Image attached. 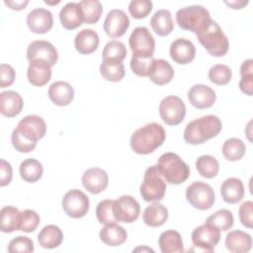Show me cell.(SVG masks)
Returning a JSON list of instances; mask_svg holds the SVG:
<instances>
[{
  "mask_svg": "<svg viewBox=\"0 0 253 253\" xmlns=\"http://www.w3.org/2000/svg\"><path fill=\"white\" fill-rule=\"evenodd\" d=\"M166 133L161 125L150 123L139 127L131 134L130 147L135 153L146 155L162 145Z\"/></svg>",
  "mask_w": 253,
  "mask_h": 253,
  "instance_id": "1",
  "label": "cell"
},
{
  "mask_svg": "<svg viewBox=\"0 0 253 253\" xmlns=\"http://www.w3.org/2000/svg\"><path fill=\"white\" fill-rule=\"evenodd\" d=\"M222 124L218 117L207 115L190 122L184 130V139L187 143L197 145L215 137L221 130Z\"/></svg>",
  "mask_w": 253,
  "mask_h": 253,
  "instance_id": "2",
  "label": "cell"
},
{
  "mask_svg": "<svg viewBox=\"0 0 253 253\" xmlns=\"http://www.w3.org/2000/svg\"><path fill=\"white\" fill-rule=\"evenodd\" d=\"M196 35L200 43L211 55L219 57L225 55L228 51L227 37L215 21L211 19Z\"/></svg>",
  "mask_w": 253,
  "mask_h": 253,
  "instance_id": "3",
  "label": "cell"
},
{
  "mask_svg": "<svg viewBox=\"0 0 253 253\" xmlns=\"http://www.w3.org/2000/svg\"><path fill=\"white\" fill-rule=\"evenodd\" d=\"M157 168L163 179L173 185L185 182L190 175V168L181 157L174 152L163 153L157 161Z\"/></svg>",
  "mask_w": 253,
  "mask_h": 253,
  "instance_id": "4",
  "label": "cell"
},
{
  "mask_svg": "<svg viewBox=\"0 0 253 253\" xmlns=\"http://www.w3.org/2000/svg\"><path fill=\"white\" fill-rule=\"evenodd\" d=\"M211 20L210 12L201 5H192L181 8L176 13L178 26L197 34Z\"/></svg>",
  "mask_w": 253,
  "mask_h": 253,
  "instance_id": "5",
  "label": "cell"
},
{
  "mask_svg": "<svg viewBox=\"0 0 253 253\" xmlns=\"http://www.w3.org/2000/svg\"><path fill=\"white\" fill-rule=\"evenodd\" d=\"M166 183L156 165L148 167L140 185V195L145 202H158L164 198Z\"/></svg>",
  "mask_w": 253,
  "mask_h": 253,
  "instance_id": "6",
  "label": "cell"
},
{
  "mask_svg": "<svg viewBox=\"0 0 253 253\" xmlns=\"http://www.w3.org/2000/svg\"><path fill=\"white\" fill-rule=\"evenodd\" d=\"M186 199L195 209L206 211L211 209L214 203V192L209 184L196 181L187 188Z\"/></svg>",
  "mask_w": 253,
  "mask_h": 253,
  "instance_id": "7",
  "label": "cell"
},
{
  "mask_svg": "<svg viewBox=\"0 0 253 253\" xmlns=\"http://www.w3.org/2000/svg\"><path fill=\"white\" fill-rule=\"evenodd\" d=\"M129 47L132 55L151 57L155 49V41L149 30L145 27H136L129 36Z\"/></svg>",
  "mask_w": 253,
  "mask_h": 253,
  "instance_id": "8",
  "label": "cell"
},
{
  "mask_svg": "<svg viewBox=\"0 0 253 253\" xmlns=\"http://www.w3.org/2000/svg\"><path fill=\"white\" fill-rule=\"evenodd\" d=\"M159 115L166 125L177 126L185 118L186 106L178 96H167L160 102Z\"/></svg>",
  "mask_w": 253,
  "mask_h": 253,
  "instance_id": "9",
  "label": "cell"
},
{
  "mask_svg": "<svg viewBox=\"0 0 253 253\" xmlns=\"http://www.w3.org/2000/svg\"><path fill=\"white\" fill-rule=\"evenodd\" d=\"M219 239L220 230L207 222L196 227L192 232V242L194 246L204 252H213Z\"/></svg>",
  "mask_w": 253,
  "mask_h": 253,
  "instance_id": "10",
  "label": "cell"
},
{
  "mask_svg": "<svg viewBox=\"0 0 253 253\" xmlns=\"http://www.w3.org/2000/svg\"><path fill=\"white\" fill-rule=\"evenodd\" d=\"M89 198L81 190H69L62 198V208L65 213L72 218H80L89 211Z\"/></svg>",
  "mask_w": 253,
  "mask_h": 253,
  "instance_id": "11",
  "label": "cell"
},
{
  "mask_svg": "<svg viewBox=\"0 0 253 253\" xmlns=\"http://www.w3.org/2000/svg\"><path fill=\"white\" fill-rule=\"evenodd\" d=\"M113 211L117 221L131 223L138 218L140 206L133 197L126 195L114 200Z\"/></svg>",
  "mask_w": 253,
  "mask_h": 253,
  "instance_id": "12",
  "label": "cell"
},
{
  "mask_svg": "<svg viewBox=\"0 0 253 253\" xmlns=\"http://www.w3.org/2000/svg\"><path fill=\"white\" fill-rule=\"evenodd\" d=\"M16 128L26 138L37 142L45 135L46 124L40 116L29 115L19 122Z\"/></svg>",
  "mask_w": 253,
  "mask_h": 253,
  "instance_id": "13",
  "label": "cell"
},
{
  "mask_svg": "<svg viewBox=\"0 0 253 253\" xmlns=\"http://www.w3.org/2000/svg\"><path fill=\"white\" fill-rule=\"evenodd\" d=\"M27 58L31 62L33 60H44L52 67L58 58L57 50L47 41H35L31 42L27 48Z\"/></svg>",
  "mask_w": 253,
  "mask_h": 253,
  "instance_id": "14",
  "label": "cell"
},
{
  "mask_svg": "<svg viewBox=\"0 0 253 253\" xmlns=\"http://www.w3.org/2000/svg\"><path fill=\"white\" fill-rule=\"evenodd\" d=\"M105 33L111 38H120L125 35L129 27V19L121 9L111 10L103 24Z\"/></svg>",
  "mask_w": 253,
  "mask_h": 253,
  "instance_id": "15",
  "label": "cell"
},
{
  "mask_svg": "<svg viewBox=\"0 0 253 253\" xmlns=\"http://www.w3.org/2000/svg\"><path fill=\"white\" fill-rule=\"evenodd\" d=\"M27 25L35 34H45L53 25V16L44 8H36L27 16Z\"/></svg>",
  "mask_w": 253,
  "mask_h": 253,
  "instance_id": "16",
  "label": "cell"
},
{
  "mask_svg": "<svg viewBox=\"0 0 253 253\" xmlns=\"http://www.w3.org/2000/svg\"><path fill=\"white\" fill-rule=\"evenodd\" d=\"M81 180L84 188L91 194H100L109 184L107 172L99 167H92L86 170Z\"/></svg>",
  "mask_w": 253,
  "mask_h": 253,
  "instance_id": "17",
  "label": "cell"
},
{
  "mask_svg": "<svg viewBox=\"0 0 253 253\" xmlns=\"http://www.w3.org/2000/svg\"><path fill=\"white\" fill-rule=\"evenodd\" d=\"M188 99L192 106L203 110L211 108L214 104L216 95L211 87L204 84H196L190 88Z\"/></svg>",
  "mask_w": 253,
  "mask_h": 253,
  "instance_id": "18",
  "label": "cell"
},
{
  "mask_svg": "<svg viewBox=\"0 0 253 253\" xmlns=\"http://www.w3.org/2000/svg\"><path fill=\"white\" fill-rule=\"evenodd\" d=\"M196 55V47L194 43L187 39L179 38L172 42L170 45V56L179 64L190 63Z\"/></svg>",
  "mask_w": 253,
  "mask_h": 253,
  "instance_id": "19",
  "label": "cell"
},
{
  "mask_svg": "<svg viewBox=\"0 0 253 253\" xmlns=\"http://www.w3.org/2000/svg\"><path fill=\"white\" fill-rule=\"evenodd\" d=\"M27 76L32 85L43 86L50 80L51 66L44 60H33L30 62Z\"/></svg>",
  "mask_w": 253,
  "mask_h": 253,
  "instance_id": "20",
  "label": "cell"
},
{
  "mask_svg": "<svg viewBox=\"0 0 253 253\" xmlns=\"http://www.w3.org/2000/svg\"><path fill=\"white\" fill-rule=\"evenodd\" d=\"M50 101L57 106H67L74 98L73 87L65 81H55L51 83L47 91Z\"/></svg>",
  "mask_w": 253,
  "mask_h": 253,
  "instance_id": "21",
  "label": "cell"
},
{
  "mask_svg": "<svg viewBox=\"0 0 253 253\" xmlns=\"http://www.w3.org/2000/svg\"><path fill=\"white\" fill-rule=\"evenodd\" d=\"M59 20L66 30H74L84 22L79 2H69L59 11Z\"/></svg>",
  "mask_w": 253,
  "mask_h": 253,
  "instance_id": "22",
  "label": "cell"
},
{
  "mask_svg": "<svg viewBox=\"0 0 253 253\" xmlns=\"http://www.w3.org/2000/svg\"><path fill=\"white\" fill-rule=\"evenodd\" d=\"M24 103L16 91H4L0 94V112L7 118H14L22 112Z\"/></svg>",
  "mask_w": 253,
  "mask_h": 253,
  "instance_id": "23",
  "label": "cell"
},
{
  "mask_svg": "<svg viewBox=\"0 0 253 253\" xmlns=\"http://www.w3.org/2000/svg\"><path fill=\"white\" fill-rule=\"evenodd\" d=\"M148 77L156 85H165L174 77V70L168 61L164 59H154L149 68Z\"/></svg>",
  "mask_w": 253,
  "mask_h": 253,
  "instance_id": "24",
  "label": "cell"
},
{
  "mask_svg": "<svg viewBox=\"0 0 253 253\" xmlns=\"http://www.w3.org/2000/svg\"><path fill=\"white\" fill-rule=\"evenodd\" d=\"M99 43V36L92 29H83L74 39L75 48L82 54H90L94 52L98 48Z\"/></svg>",
  "mask_w": 253,
  "mask_h": 253,
  "instance_id": "25",
  "label": "cell"
},
{
  "mask_svg": "<svg viewBox=\"0 0 253 253\" xmlns=\"http://www.w3.org/2000/svg\"><path fill=\"white\" fill-rule=\"evenodd\" d=\"M225 246L232 253H246L252 247V238L242 230H233L227 233Z\"/></svg>",
  "mask_w": 253,
  "mask_h": 253,
  "instance_id": "26",
  "label": "cell"
},
{
  "mask_svg": "<svg viewBox=\"0 0 253 253\" xmlns=\"http://www.w3.org/2000/svg\"><path fill=\"white\" fill-rule=\"evenodd\" d=\"M220 194L223 201L227 204H236L244 197V186L238 178L226 179L220 187Z\"/></svg>",
  "mask_w": 253,
  "mask_h": 253,
  "instance_id": "27",
  "label": "cell"
},
{
  "mask_svg": "<svg viewBox=\"0 0 253 253\" xmlns=\"http://www.w3.org/2000/svg\"><path fill=\"white\" fill-rule=\"evenodd\" d=\"M100 239L109 246H120L124 244L127 238L126 230L117 222L106 224L100 230Z\"/></svg>",
  "mask_w": 253,
  "mask_h": 253,
  "instance_id": "28",
  "label": "cell"
},
{
  "mask_svg": "<svg viewBox=\"0 0 253 253\" xmlns=\"http://www.w3.org/2000/svg\"><path fill=\"white\" fill-rule=\"evenodd\" d=\"M150 25L152 30L158 36H168L174 29V23L170 11L166 9L157 10L150 20Z\"/></svg>",
  "mask_w": 253,
  "mask_h": 253,
  "instance_id": "29",
  "label": "cell"
},
{
  "mask_svg": "<svg viewBox=\"0 0 253 253\" xmlns=\"http://www.w3.org/2000/svg\"><path fill=\"white\" fill-rule=\"evenodd\" d=\"M40 245L46 249L58 247L63 241L62 230L54 224L45 225L38 235Z\"/></svg>",
  "mask_w": 253,
  "mask_h": 253,
  "instance_id": "30",
  "label": "cell"
},
{
  "mask_svg": "<svg viewBox=\"0 0 253 253\" xmlns=\"http://www.w3.org/2000/svg\"><path fill=\"white\" fill-rule=\"evenodd\" d=\"M158 245L162 253H181L184 252L183 240L180 233L176 230L163 231L158 239Z\"/></svg>",
  "mask_w": 253,
  "mask_h": 253,
  "instance_id": "31",
  "label": "cell"
},
{
  "mask_svg": "<svg viewBox=\"0 0 253 253\" xmlns=\"http://www.w3.org/2000/svg\"><path fill=\"white\" fill-rule=\"evenodd\" d=\"M168 218V210L162 205L157 203H153L148 206L142 214L143 222L151 227H158L165 223Z\"/></svg>",
  "mask_w": 253,
  "mask_h": 253,
  "instance_id": "32",
  "label": "cell"
},
{
  "mask_svg": "<svg viewBox=\"0 0 253 253\" xmlns=\"http://www.w3.org/2000/svg\"><path fill=\"white\" fill-rule=\"evenodd\" d=\"M0 221H1V231L2 232H13L15 230H20L21 222V211L12 206H6L1 209L0 211Z\"/></svg>",
  "mask_w": 253,
  "mask_h": 253,
  "instance_id": "33",
  "label": "cell"
},
{
  "mask_svg": "<svg viewBox=\"0 0 253 253\" xmlns=\"http://www.w3.org/2000/svg\"><path fill=\"white\" fill-rule=\"evenodd\" d=\"M100 73L102 77L107 81L119 82L125 77L126 70L124 64L121 61L103 59L100 65Z\"/></svg>",
  "mask_w": 253,
  "mask_h": 253,
  "instance_id": "34",
  "label": "cell"
},
{
  "mask_svg": "<svg viewBox=\"0 0 253 253\" xmlns=\"http://www.w3.org/2000/svg\"><path fill=\"white\" fill-rule=\"evenodd\" d=\"M20 176L21 178L29 183H35L39 181L43 172L42 163L34 158H28L20 164Z\"/></svg>",
  "mask_w": 253,
  "mask_h": 253,
  "instance_id": "35",
  "label": "cell"
},
{
  "mask_svg": "<svg viewBox=\"0 0 253 253\" xmlns=\"http://www.w3.org/2000/svg\"><path fill=\"white\" fill-rule=\"evenodd\" d=\"M246 152L244 142L236 137H231L225 140L222 145V154L225 159L229 161L240 160Z\"/></svg>",
  "mask_w": 253,
  "mask_h": 253,
  "instance_id": "36",
  "label": "cell"
},
{
  "mask_svg": "<svg viewBox=\"0 0 253 253\" xmlns=\"http://www.w3.org/2000/svg\"><path fill=\"white\" fill-rule=\"evenodd\" d=\"M196 168L202 177L211 179L217 175L219 164L213 156L202 155L196 160Z\"/></svg>",
  "mask_w": 253,
  "mask_h": 253,
  "instance_id": "37",
  "label": "cell"
},
{
  "mask_svg": "<svg viewBox=\"0 0 253 253\" xmlns=\"http://www.w3.org/2000/svg\"><path fill=\"white\" fill-rule=\"evenodd\" d=\"M81 12L83 15L84 23L95 24L97 23L102 15L103 7L98 0H82L79 2Z\"/></svg>",
  "mask_w": 253,
  "mask_h": 253,
  "instance_id": "38",
  "label": "cell"
},
{
  "mask_svg": "<svg viewBox=\"0 0 253 253\" xmlns=\"http://www.w3.org/2000/svg\"><path fill=\"white\" fill-rule=\"evenodd\" d=\"M233 221H234V218H233L232 212L224 209L215 211L214 213L210 215L206 220L207 223L211 224L215 226L217 229L222 231H226L230 229L233 225Z\"/></svg>",
  "mask_w": 253,
  "mask_h": 253,
  "instance_id": "39",
  "label": "cell"
},
{
  "mask_svg": "<svg viewBox=\"0 0 253 253\" xmlns=\"http://www.w3.org/2000/svg\"><path fill=\"white\" fill-rule=\"evenodd\" d=\"M241 79L239 82L240 90L248 95L252 96L253 93V60L251 58L242 62L240 66Z\"/></svg>",
  "mask_w": 253,
  "mask_h": 253,
  "instance_id": "40",
  "label": "cell"
},
{
  "mask_svg": "<svg viewBox=\"0 0 253 253\" xmlns=\"http://www.w3.org/2000/svg\"><path fill=\"white\" fill-rule=\"evenodd\" d=\"M126 56V45L119 41H111L109 42L102 51L103 59H111L123 61Z\"/></svg>",
  "mask_w": 253,
  "mask_h": 253,
  "instance_id": "41",
  "label": "cell"
},
{
  "mask_svg": "<svg viewBox=\"0 0 253 253\" xmlns=\"http://www.w3.org/2000/svg\"><path fill=\"white\" fill-rule=\"evenodd\" d=\"M209 79L216 85H226L232 76L231 69L225 64H215L209 71Z\"/></svg>",
  "mask_w": 253,
  "mask_h": 253,
  "instance_id": "42",
  "label": "cell"
},
{
  "mask_svg": "<svg viewBox=\"0 0 253 253\" xmlns=\"http://www.w3.org/2000/svg\"><path fill=\"white\" fill-rule=\"evenodd\" d=\"M113 206H114V200H103L97 205L96 216L100 223L106 225V224L117 222L114 216Z\"/></svg>",
  "mask_w": 253,
  "mask_h": 253,
  "instance_id": "43",
  "label": "cell"
},
{
  "mask_svg": "<svg viewBox=\"0 0 253 253\" xmlns=\"http://www.w3.org/2000/svg\"><path fill=\"white\" fill-rule=\"evenodd\" d=\"M40 224V215L37 211L33 210H25L21 211V222L20 230L24 232L35 231Z\"/></svg>",
  "mask_w": 253,
  "mask_h": 253,
  "instance_id": "44",
  "label": "cell"
},
{
  "mask_svg": "<svg viewBox=\"0 0 253 253\" xmlns=\"http://www.w3.org/2000/svg\"><path fill=\"white\" fill-rule=\"evenodd\" d=\"M7 249L9 253H31L34 251V242L27 236L19 235L9 242Z\"/></svg>",
  "mask_w": 253,
  "mask_h": 253,
  "instance_id": "45",
  "label": "cell"
},
{
  "mask_svg": "<svg viewBox=\"0 0 253 253\" xmlns=\"http://www.w3.org/2000/svg\"><path fill=\"white\" fill-rule=\"evenodd\" d=\"M155 58L151 57H143V56H136L132 55L130 59V68L134 74L140 77L148 76L149 68L151 66L152 61Z\"/></svg>",
  "mask_w": 253,
  "mask_h": 253,
  "instance_id": "46",
  "label": "cell"
},
{
  "mask_svg": "<svg viewBox=\"0 0 253 253\" xmlns=\"http://www.w3.org/2000/svg\"><path fill=\"white\" fill-rule=\"evenodd\" d=\"M152 6L149 0H132L128 4V12L134 19H142L151 12Z\"/></svg>",
  "mask_w": 253,
  "mask_h": 253,
  "instance_id": "47",
  "label": "cell"
},
{
  "mask_svg": "<svg viewBox=\"0 0 253 253\" xmlns=\"http://www.w3.org/2000/svg\"><path fill=\"white\" fill-rule=\"evenodd\" d=\"M11 141H12V144H13L14 148L17 151L23 152V153L31 152L37 146V142L36 141H32V140L26 138L24 135H22L20 133V131L17 128H14V130L12 132Z\"/></svg>",
  "mask_w": 253,
  "mask_h": 253,
  "instance_id": "48",
  "label": "cell"
},
{
  "mask_svg": "<svg viewBox=\"0 0 253 253\" xmlns=\"http://www.w3.org/2000/svg\"><path fill=\"white\" fill-rule=\"evenodd\" d=\"M239 219L241 223L247 227L252 228L253 226V202L246 201L239 207Z\"/></svg>",
  "mask_w": 253,
  "mask_h": 253,
  "instance_id": "49",
  "label": "cell"
},
{
  "mask_svg": "<svg viewBox=\"0 0 253 253\" xmlns=\"http://www.w3.org/2000/svg\"><path fill=\"white\" fill-rule=\"evenodd\" d=\"M15 69L9 64L2 63L0 66V87L5 88L11 86L15 81Z\"/></svg>",
  "mask_w": 253,
  "mask_h": 253,
  "instance_id": "50",
  "label": "cell"
},
{
  "mask_svg": "<svg viewBox=\"0 0 253 253\" xmlns=\"http://www.w3.org/2000/svg\"><path fill=\"white\" fill-rule=\"evenodd\" d=\"M13 177V170L11 164L4 160H0V185L2 187L10 184Z\"/></svg>",
  "mask_w": 253,
  "mask_h": 253,
  "instance_id": "51",
  "label": "cell"
},
{
  "mask_svg": "<svg viewBox=\"0 0 253 253\" xmlns=\"http://www.w3.org/2000/svg\"><path fill=\"white\" fill-rule=\"evenodd\" d=\"M4 3L10 9L16 10V11H20V10L24 9L29 4V1L28 0H24V1H7V0H5Z\"/></svg>",
  "mask_w": 253,
  "mask_h": 253,
  "instance_id": "52",
  "label": "cell"
},
{
  "mask_svg": "<svg viewBox=\"0 0 253 253\" xmlns=\"http://www.w3.org/2000/svg\"><path fill=\"white\" fill-rule=\"evenodd\" d=\"M225 4L232 7V9H241L243 8V6L248 4V1H232V2L225 1Z\"/></svg>",
  "mask_w": 253,
  "mask_h": 253,
  "instance_id": "53",
  "label": "cell"
}]
</instances>
